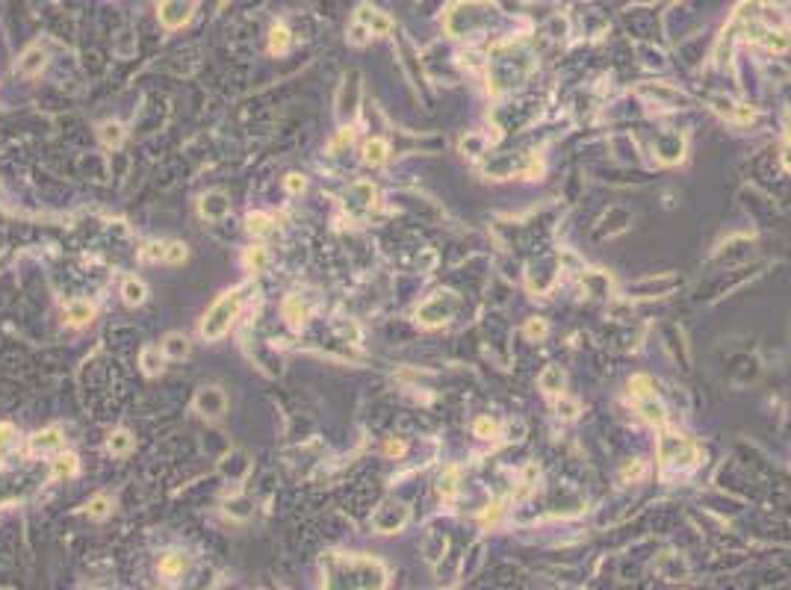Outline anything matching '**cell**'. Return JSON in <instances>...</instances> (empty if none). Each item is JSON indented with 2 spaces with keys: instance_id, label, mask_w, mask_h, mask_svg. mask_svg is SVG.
<instances>
[{
  "instance_id": "1",
  "label": "cell",
  "mask_w": 791,
  "mask_h": 590,
  "mask_svg": "<svg viewBox=\"0 0 791 590\" xmlns=\"http://www.w3.org/2000/svg\"><path fill=\"white\" fill-rule=\"evenodd\" d=\"M322 590H384L387 567L363 552H328L319 564Z\"/></svg>"
},
{
  "instance_id": "2",
  "label": "cell",
  "mask_w": 791,
  "mask_h": 590,
  "mask_svg": "<svg viewBox=\"0 0 791 590\" xmlns=\"http://www.w3.org/2000/svg\"><path fill=\"white\" fill-rule=\"evenodd\" d=\"M249 293H251V284H240V286H233V290L221 293V295L213 301V307L204 313L201 328H198L207 343H216V340H221V336L230 331V325L237 322V316H240V310H242V304H245V298H249Z\"/></svg>"
},
{
  "instance_id": "3",
  "label": "cell",
  "mask_w": 791,
  "mask_h": 590,
  "mask_svg": "<svg viewBox=\"0 0 791 590\" xmlns=\"http://www.w3.org/2000/svg\"><path fill=\"white\" fill-rule=\"evenodd\" d=\"M700 458L697 443L676 428H664L659 434V463L661 469H691Z\"/></svg>"
},
{
  "instance_id": "4",
  "label": "cell",
  "mask_w": 791,
  "mask_h": 590,
  "mask_svg": "<svg viewBox=\"0 0 791 590\" xmlns=\"http://www.w3.org/2000/svg\"><path fill=\"white\" fill-rule=\"evenodd\" d=\"M461 307V298L449 293V290H440L434 295H428L423 304L416 307V322L425 325V328H437V325H446L455 313Z\"/></svg>"
},
{
  "instance_id": "5",
  "label": "cell",
  "mask_w": 791,
  "mask_h": 590,
  "mask_svg": "<svg viewBox=\"0 0 791 590\" xmlns=\"http://www.w3.org/2000/svg\"><path fill=\"white\" fill-rule=\"evenodd\" d=\"M629 390H632L635 410L641 413V417H644L647 422H652V425H664L667 410H664V405L659 401L656 390H652V381L647 378V375H635V378L629 381Z\"/></svg>"
},
{
  "instance_id": "6",
  "label": "cell",
  "mask_w": 791,
  "mask_h": 590,
  "mask_svg": "<svg viewBox=\"0 0 791 590\" xmlns=\"http://www.w3.org/2000/svg\"><path fill=\"white\" fill-rule=\"evenodd\" d=\"M407 517H411V511H407L402 502L387 499V502H381V505L375 508V513H373V529L378 534H393V531L405 529Z\"/></svg>"
},
{
  "instance_id": "7",
  "label": "cell",
  "mask_w": 791,
  "mask_h": 590,
  "mask_svg": "<svg viewBox=\"0 0 791 590\" xmlns=\"http://www.w3.org/2000/svg\"><path fill=\"white\" fill-rule=\"evenodd\" d=\"M192 405H195V410L201 413V417H207V419H221V417H225V410H228V396H225V390H221V387L207 384V387H201V390L195 393Z\"/></svg>"
},
{
  "instance_id": "8",
  "label": "cell",
  "mask_w": 791,
  "mask_h": 590,
  "mask_svg": "<svg viewBox=\"0 0 791 590\" xmlns=\"http://www.w3.org/2000/svg\"><path fill=\"white\" fill-rule=\"evenodd\" d=\"M375 186L369 180H354L349 189H345V210L352 212V216H366L369 210L375 207Z\"/></svg>"
},
{
  "instance_id": "9",
  "label": "cell",
  "mask_w": 791,
  "mask_h": 590,
  "mask_svg": "<svg viewBox=\"0 0 791 590\" xmlns=\"http://www.w3.org/2000/svg\"><path fill=\"white\" fill-rule=\"evenodd\" d=\"M357 104H361V74L352 71V74H345V80L340 86L337 112H340V116H354Z\"/></svg>"
},
{
  "instance_id": "10",
  "label": "cell",
  "mask_w": 791,
  "mask_h": 590,
  "mask_svg": "<svg viewBox=\"0 0 791 590\" xmlns=\"http://www.w3.org/2000/svg\"><path fill=\"white\" fill-rule=\"evenodd\" d=\"M198 212H201L207 222H221L230 212V198L221 189H210V192L201 195V201H198Z\"/></svg>"
},
{
  "instance_id": "11",
  "label": "cell",
  "mask_w": 791,
  "mask_h": 590,
  "mask_svg": "<svg viewBox=\"0 0 791 590\" xmlns=\"http://www.w3.org/2000/svg\"><path fill=\"white\" fill-rule=\"evenodd\" d=\"M189 15H192V0H163L159 3V21L169 30L183 27L189 21Z\"/></svg>"
},
{
  "instance_id": "12",
  "label": "cell",
  "mask_w": 791,
  "mask_h": 590,
  "mask_svg": "<svg viewBox=\"0 0 791 590\" xmlns=\"http://www.w3.org/2000/svg\"><path fill=\"white\" fill-rule=\"evenodd\" d=\"M352 24H361V27H366L369 36H387V33L393 30V21H390L381 9H373V6H361V9H357Z\"/></svg>"
},
{
  "instance_id": "13",
  "label": "cell",
  "mask_w": 791,
  "mask_h": 590,
  "mask_svg": "<svg viewBox=\"0 0 791 590\" xmlns=\"http://www.w3.org/2000/svg\"><path fill=\"white\" fill-rule=\"evenodd\" d=\"M63 431L59 428H45L30 437V451L33 455H51V451H63Z\"/></svg>"
},
{
  "instance_id": "14",
  "label": "cell",
  "mask_w": 791,
  "mask_h": 590,
  "mask_svg": "<svg viewBox=\"0 0 791 590\" xmlns=\"http://www.w3.org/2000/svg\"><path fill=\"white\" fill-rule=\"evenodd\" d=\"M219 469L228 475V479H245L249 475V469H251V460H249V451H242V449H237V451H230V455H225L221 458V463H219Z\"/></svg>"
},
{
  "instance_id": "15",
  "label": "cell",
  "mask_w": 791,
  "mask_h": 590,
  "mask_svg": "<svg viewBox=\"0 0 791 590\" xmlns=\"http://www.w3.org/2000/svg\"><path fill=\"white\" fill-rule=\"evenodd\" d=\"M95 319V304L86 298H74L65 304V322L74 325V328H80V325H89Z\"/></svg>"
},
{
  "instance_id": "16",
  "label": "cell",
  "mask_w": 791,
  "mask_h": 590,
  "mask_svg": "<svg viewBox=\"0 0 791 590\" xmlns=\"http://www.w3.org/2000/svg\"><path fill=\"white\" fill-rule=\"evenodd\" d=\"M139 366H142V372L148 375V378L159 375V372L166 369V355H163V348H159V346H145V348L139 351Z\"/></svg>"
},
{
  "instance_id": "17",
  "label": "cell",
  "mask_w": 791,
  "mask_h": 590,
  "mask_svg": "<svg viewBox=\"0 0 791 590\" xmlns=\"http://www.w3.org/2000/svg\"><path fill=\"white\" fill-rule=\"evenodd\" d=\"M42 65H45V50H42L39 45H30V47L21 54L15 71L24 74V77H33L36 71H42Z\"/></svg>"
},
{
  "instance_id": "18",
  "label": "cell",
  "mask_w": 791,
  "mask_h": 590,
  "mask_svg": "<svg viewBox=\"0 0 791 590\" xmlns=\"http://www.w3.org/2000/svg\"><path fill=\"white\" fill-rule=\"evenodd\" d=\"M281 316L287 319L292 328H301V325L307 322V304L299 298V295H287L281 304Z\"/></svg>"
},
{
  "instance_id": "19",
  "label": "cell",
  "mask_w": 791,
  "mask_h": 590,
  "mask_svg": "<svg viewBox=\"0 0 791 590\" xmlns=\"http://www.w3.org/2000/svg\"><path fill=\"white\" fill-rule=\"evenodd\" d=\"M163 355L169 357V360H187L189 357V340L183 334H178V331H171V334H166V340H163Z\"/></svg>"
},
{
  "instance_id": "20",
  "label": "cell",
  "mask_w": 791,
  "mask_h": 590,
  "mask_svg": "<svg viewBox=\"0 0 791 590\" xmlns=\"http://www.w3.org/2000/svg\"><path fill=\"white\" fill-rule=\"evenodd\" d=\"M390 157V145L387 139H378V136H373V139L363 142V162L366 166H381Z\"/></svg>"
},
{
  "instance_id": "21",
  "label": "cell",
  "mask_w": 791,
  "mask_h": 590,
  "mask_svg": "<svg viewBox=\"0 0 791 590\" xmlns=\"http://www.w3.org/2000/svg\"><path fill=\"white\" fill-rule=\"evenodd\" d=\"M121 298H125V304H130V307L145 304V298H148L145 281H139V278H125V284H121Z\"/></svg>"
},
{
  "instance_id": "22",
  "label": "cell",
  "mask_w": 791,
  "mask_h": 590,
  "mask_svg": "<svg viewBox=\"0 0 791 590\" xmlns=\"http://www.w3.org/2000/svg\"><path fill=\"white\" fill-rule=\"evenodd\" d=\"M540 390L549 396H564V372L561 366H547L540 375Z\"/></svg>"
},
{
  "instance_id": "23",
  "label": "cell",
  "mask_w": 791,
  "mask_h": 590,
  "mask_svg": "<svg viewBox=\"0 0 791 590\" xmlns=\"http://www.w3.org/2000/svg\"><path fill=\"white\" fill-rule=\"evenodd\" d=\"M107 451H109V455H116V458L130 455V451H133V434L125 431V428L113 431V434H109V440H107Z\"/></svg>"
},
{
  "instance_id": "24",
  "label": "cell",
  "mask_w": 791,
  "mask_h": 590,
  "mask_svg": "<svg viewBox=\"0 0 791 590\" xmlns=\"http://www.w3.org/2000/svg\"><path fill=\"white\" fill-rule=\"evenodd\" d=\"M245 228H249L251 236H269L275 231V219L266 216V212H249L245 216Z\"/></svg>"
},
{
  "instance_id": "25",
  "label": "cell",
  "mask_w": 791,
  "mask_h": 590,
  "mask_svg": "<svg viewBox=\"0 0 791 590\" xmlns=\"http://www.w3.org/2000/svg\"><path fill=\"white\" fill-rule=\"evenodd\" d=\"M656 148H659V157L667 160V162H676L679 157H682V139H679L676 133L661 136V139L656 142Z\"/></svg>"
},
{
  "instance_id": "26",
  "label": "cell",
  "mask_w": 791,
  "mask_h": 590,
  "mask_svg": "<svg viewBox=\"0 0 791 590\" xmlns=\"http://www.w3.org/2000/svg\"><path fill=\"white\" fill-rule=\"evenodd\" d=\"M77 455H71V451H56V460H54V479H71V475H77Z\"/></svg>"
},
{
  "instance_id": "27",
  "label": "cell",
  "mask_w": 791,
  "mask_h": 590,
  "mask_svg": "<svg viewBox=\"0 0 791 590\" xmlns=\"http://www.w3.org/2000/svg\"><path fill=\"white\" fill-rule=\"evenodd\" d=\"M183 570H187V561H183V555H178V552H171V555H166L159 561V573H163L166 579H178Z\"/></svg>"
},
{
  "instance_id": "28",
  "label": "cell",
  "mask_w": 791,
  "mask_h": 590,
  "mask_svg": "<svg viewBox=\"0 0 791 590\" xmlns=\"http://www.w3.org/2000/svg\"><path fill=\"white\" fill-rule=\"evenodd\" d=\"M287 45H290V30L283 27V24H275L272 33H269V50H272V54H283Z\"/></svg>"
},
{
  "instance_id": "29",
  "label": "cell",
  "mask_w": 791,
  "mask_h": 590,
  "mask_svg": "<svg viewBox=\"0 0 791 590\" xmlns=\"http://www.w3.org/2000/svg\"><path fill=\"white\" fill-rule=\"evenodd\" d=\"M101 139H104L107 148H118L121 139H125V127H121L118 121H107L101 127Z\"/></svg>"
},
{
  "instance_id": "30",
  "label": "cell",
  "mask_w": 791,
  "mask_h": 590,
  "mask_svg": "<svg viewBox=\"0 0 791 590\" xmlns=\"http://www.w3.org/2000/svg\"><path fill=\"white\" fill-rule=\"evenodd\" d=\"M437 490L443 499H455V493H458V469H446L440 475L437 481Z\"/></svg>"
},
{
  "instance_id": "31",
  "label": "cell",
  "mask_w": 791,
  "mask_h": 590,
  "mask_svg": "<svg viewBox=\"0 0 791 590\" xmlns=\"http://www.w3.org/2000/svg\"><path fill=\"white\" fill-rule=\"evenodd\" d=\"M18 443V431L12 422H0V455H9Z\"/></svg>"
},
{
  "instance_id": "32",
  "label": "cell",
  "mask_w": 791,
  "mask_h": 590,
  "mask_svg": "<svg viewBox=\"0 0 791 590\" xmlns=\"http://www.w3.org/2000/svg\"><path fill=\"white\" fill-rule=\"evenodd\" d=\"M86 511H89L92 520H104V517H109V511H113V502L107 496H95L89 505H86Z\"/></svg>"
},
{
  "instance_id": "33",
  "label": "cell",
  "mask_w": 791,
  "mask_h": 590,
  "mask_svg": "<svg viewBox=\"0 0 791 590\" xmlns=\"http://www.w3.org/2000/svg\"><path fill=\"white\" fill-rule=\"evenodd\" d=\"M266 263H269L266 248H249V254H245V266H249L251 272H263Z\"/></svg>"
},
{
  "instance_id": "34",
  "label": "cell",
  "mask_w": 791,
  "mask_h": 590,
  "mask_svg": "<svg viewBox=\"0 0 791 590\" xmlns=\"http://www.w3.org/2000/svg\"><path fill=\"white\" fill-rule=\"evenodd\" d=\"M142 260L145 263H159V260L166 263V242H148L142 248Z\"/></svg>"
},
{
  "instance_id": "35",
  "label": "cell",
  "mask_w": 791,
  "mask_h": 590,
  "mask_svg": "<svg viewBox=\"0 0 791 590\" xmlns=\"http://www.w3.org/2000/svg\"><path fill=\"white\" fill-rule=\"evenodd\" d=\"M187 257H189V251L183 242H166V263H175L178 266V263H183Z\"/></svg>"
},
{
  "instance_id": "36",
  "label": "cell",
  "mask_w": 791,
  "mask_h": 590,
  "mask_svg": "<svg viewBox=\"0 0 791 590\" xmlns=\"http://www.w3.org/2000/svg\"><path fill=\"white\" fill-rule=\"evenodd\" d=\"M283 186H287L290 195H301L307 189V180L301 178V174H287V180H283Z\"/></svg>"
},
{
  "instance_id": "37",
  "label": "cell",
  "mask_w": 791,
  "mask_h": 590,
  "mask_svg": "<svg viewBox=\"0 0 791 590\" xmlns=\"http://www.w3.org/2000/svg\"><path fill=\"white\" fill-rule=\"evenodd\" d=\"M558 413H561V417H567V419H576L579 417V401L561 396L558 398Z\"/></svg>"
},
{
  "instance_id": "38",
  "label": "cell",
  "mask_w": 791,
  "mask_h": 590,
  "mask_svg": "<svg viewBox=\"0 0 791 590\" xmlns=\"http://www.w3.org/2000/svg\"><path fill=\"white\" fill-rule=\"evenodd\" d=\"M476 434H478V437H493V434H496V422L487 419V417L476 419Z\"/></svg>"
},
{
  "instance_id": "39",
  "label": "cell",
  "mask_w": 791,
  "mask_h": 590,
  "mask_svg": "<svg viewBox=\"0 0 791 590\" xmlns=\"http://www.w3.org/2000/svg\"><path fill=\"white\" fill-rule=\"evenodd\" d=\"M526 334L531 336V340H535V336H538V340H540V336H547V322H543V319H531V322L526 325Z\"/></svg>"
},
{
  "instance_id": "40",
  "label": "cell",
  "mask_w": 791,
  "mask_h": 590,
  "mask_svg": "<svg viewBox=\"0 0 791 590\" xmlns=\"http://www.w3.org/2000/svg\"><path fill=\"white\" fill-rule=\"evenodd\" d=\"M369 39V30L366 27H361V24H352V30H349V42L352 45H363Z\"/></svg>"
},
{
  "instance_id": "41",
  "label": "cell",
  "mask_w": 791,
  "mask_h": 590,
  "mask_svg": "<svg viewBox=\"0 0 791 590\" xmlns=\"http://www.w3.org/2000/svg\"><path fill=\"white\" fill-rule=\"evenodd\" d=\"M384 451H387L390 458H402L405 451H407V443H405V440H390V443L384 446Z\"/></svg>"
},
{
  "instance_id": "42",
  "label": "cell",
  "mask_w": 791,
  "mask_h": 590,
  "mask_svg": "<svg viewBox=\"0 0 791 590\" xmlns=\"http://www.w3.org/2000/svg\"><path fill=\"white\" fill-rule=\"evenodd\" d=\"M228 511L233 513V517H249V502L240 499V502H233V505H228Z\"/></svg>"
},
{
  "instance_id": "43",
  "label": "cell",
  "mask_w": 791,
  "mask_h": 590,
  "mask_svg": "<svg viewBox=\"0 0 791 590\" xmlns=\"http://www.w3.org/2000/svg\"><path fill=\"white\" fill-rule=\"evenodd\" d=\"M352 127H343L340 130V136H337V142H334V148H343V145H352Z\"/></svg>"
}]
</instances>
